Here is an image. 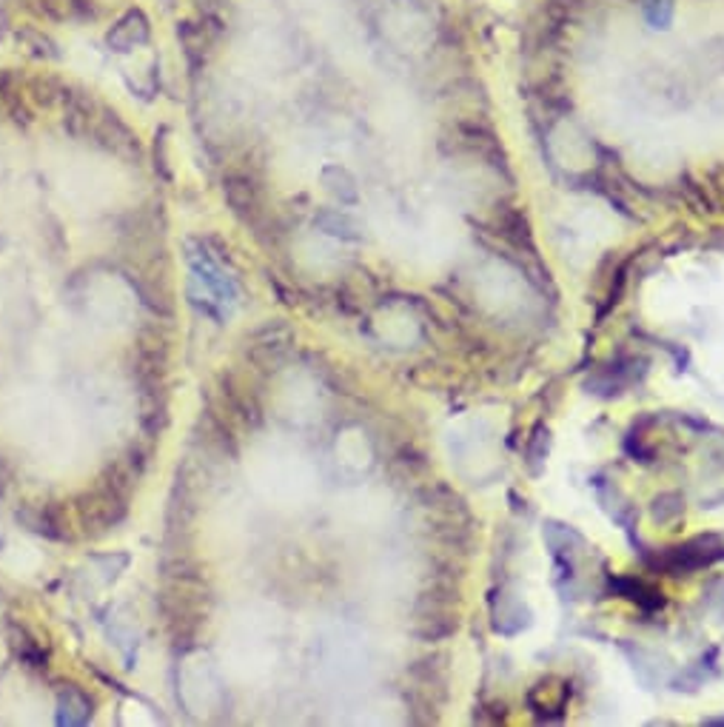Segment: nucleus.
I'll return each mask as SVG.
<instances>
[{"instance_id": "1", "label": "nucleus", "mask_w": 724, "mask_h": 727, "mask_svg": "<svg viewBox=\"0 0 724 727\" xmlns=\"http://www.w3.org/2000/svg\"><path fill=\"white\" fill-rule=\"evenodd\" d=\"M61 722H66V725H84L92 716V704H89V699L84 693H69V699H61Z\"/></svg>"}]
</instances>
